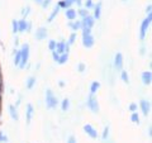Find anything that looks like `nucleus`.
Listing matches in <instances>:
<instances>
[{
	"instance_id": "16",
	"label": "nucleus",
	"mask_w": 152,
	"mask_h": 143,
	"mask_svg": "<svg viewBox=\"0 0 152 143\" xmlns=\"http://www.w3.org/2000/svg\"><path fill=\"white\" fill-rule=\"evenodd\" d=\"M9 114H10V117L13 120H19V115H18V112H17V108L14 105H9Z\"/></svg>"
},
{
	"instance_id": "46",
	"label": "nucleus",
	"mask_w": 152,
	"mask_h": 143,
	"mask_svg": "<svg viewBox=\"0 0 152 143\" xmlns=\"http://www.w3.org/2000/svg\"><path fill=\"white\" fill-rule=\"evenodd\" d=\"M123 1H126V0H123Z\"/></svg>"
},
{
	"instance_id": "5",
	"label": "nucleus",
	"mask_w": 152,
	"mask_h": 143,
	"mask_svg": "<svg viewBox=\"0 0 152 143\" xmlns=\"http://www.w3.org/2000/svg\"><path fill=\"white\" fill-rule=\"evenodd\" d=\"M69 50H70V45L69 43H65V42H57L56 43V48L55 51L57 52L58 55H62V53H69Z\"/></svg>"
},
{
	"instance_id": "41",
	"label": "nucleus",
	"mask_w": 152,
	"mask_h": 143,
	"mask_svg": "<svg viewBox=\"0 0 152 143\" xmlns=\"http://www.w3.org/2000/svg\"><path fill=\"white\" fill-rule=\"evenodd\" d=\"M67 143H76V139H75L74 137H70L69 141H67Z\"/></svg>"
},
{
	"instance_id": "33",
	"label": "nucleus",
	"mask_w": 152,
	"mask_h": 143,
	"mask_svg": "<svg viewBox=\"0 0 152 143\" xmlns=\"http://www.w3.org/2000/svg\"><path fill=\"white\" fill-rule=\"evenodd\" d=\"M108 136H109V127H105L104 128V132H103V139L105 141L108 138Z\"/></svg>"
},
{
	"instance_id": "10",
	"label": "nucleus",
	"mask_w": 152,
	"mask_h": 143,
	"mask_svg": "<svg viewBox=\"0 0 152 143\" xmlns=\"http://www.w3.org/2000/svg\"><path fill=\"white\" fill-rule=\"evenodd\" d=\"M140 107L142 109V113H143V115H148L150 114V110H151V105H150V101L148 100H145V99H142L141 101H140Z\"/></svg>"
},
{
	"instance_id": "14",
	"label": "nucleus",
	"mask_w": 152,
	"mask_h": 143,
	"mask_svg": "<svg viewBox=\"0 0 152 143\" xmlns=\"http://www.w3.org/2000/svg\"><path fill=\"white\" fill-rule=\"evenodd\" d=\"M28 29V22L26 19H22V20H18V32L19 33H24Z\"/></svg>"
},
{
	"instance_id": "6",
	"label": "nucleus",
	"mask_w": 152,
	"mask_h": 143,
	"mask_svg": "<svg viewBox=\"0 0 152 143\" xmlns=\"http://www.w3.org/2000/svg\"><path fill=\"white\" fill-rule=\"evenodd\" d=\"M95 43V38L93 37V34H85L83 36V46L86 47V48H91Z\"/></svg>"
},
{
	"instance_id": "44",
	"label": "nucleus",
	"mask_w": 152,
	"mask_h": 143,
	"mask_svg": "<svg viewBox=\"0 0 152 143\" xmlns=\"http://www.w3.org/2000/svg\"><path fill=\"white\" fill-rule=\"evenodd\" d=\"M58 85H60V86H61V88H64V86H65V82H64V81H62V80H61V81H60V82H58Z\"/></svg>"
},
{
	"instance_id": "4",
	"label": "nucleus",
	"mask_w": 152,
	"mask_h": 143,
	"mask_svg": "<svg viewBox=\"0 0 152 143\" xmlns=\"http://www.w3.org/2000/svg\"><path fill=\"white\" fill-rule=\"evenodd\" d=\"M86 105H88V108L93 113H95V114L99 113V104H98V100H96V98H95L94 95H91V94L89 95L88 101H86Z\"/></svg>"
},
{
	"instance_id": "39",
	"label": "nucleus",
	"mask_w": 152,
	"mask_h": 143,
	"mask_svg": "<svg viewBox=\"0 0 152 143\" xmlns=\"http://www.w3.org/2000/svg\"><path fill=\"white\" fill-rule=\"evenodd\" d=\"M85 7H86V9H90L93 7V3H91V0H86V3H85Z\"/></svg>"
},
{
	"instance_id": "36",
	"label": "nucleus",
	"mask_w": 152,
	"mask_h": 143,
	"mask_svg": "<svg viewBox=\"0 0 152 143\" xmlns=\"http://www.w3.org/2000/svg\"><path fill=\"white\" fill-rule=\"evenodd\" d=\"M58 57H60V55L57 53L56 51H52V58H53V61H56V62H57V60H58Z\"/></svg>"
},
{
	"instance_id": "32",
	"label": "nucleus",
	"mask_w": 152,
	"mask_h": 143,
	"mask_svg": "<svg viewBox=\"0 0 152 143\" xmlns=\"http://www.w3.org/2000/svg\"><path fill=\"white\" fill-rule=\"evenodd\" d=\"M50 4H51V0H42L41 5H42V8H43V9H46V8L50 7Z\"/></svg>"
},
{
	"instance_id": "18",
	"label": "nucleus",
	"mask_w": 152,
	"mask_h": 143,
	"mask_svg": "<svg viewBox=\"0 0 152 143\" xmlns=\"http://www.w3.org/2000/svg\"><path fill=\"white\" fill-rule=\"evenodd\" d=\"M102 14V3H98L94 8V19H99Z\"/></svg>"
},
{
	"instance_id": "2",
	"label": "nucleus",
	"mask_w": 152,
	"mask_h": 143,
	"mask_svg": "<svg viewBox=\"0 0 152 143\" xmlns=\"http://www.w3.org/2000/svg\"><path fill=\"white\" fill-rule=\"evenodd\" d=\"M57 105H58V100H57V98L53 95L52 90L48 89L46 91V107L48 108V109H53Z\"/></svg>"
},
{
	"instance_id": "7",
	"label": "nucleus",
	"mask_w": 152,
	"mask_h": 143,
	"mask_svg": "<svg viewBox=\"0 0 152 143\" xmlns=\"http://www.w3.org/2000/svg\"><path fill=\"white\" fill-rule=\"evenodd\" d=\"M114 67H115L117 71H122L123 69V55L121 52H118L114 56Z\"/></svg>"
},
{
	"instance_id": "38",
	"label": "nucleus",
	"mask_w": 152,
	"mask_h": 143,
	"mask_svg": "<svg viewBox=\"0 0 152 143\" xmlns=\"http://www.w3.org/2000/svg\"><path fill=\"white\" fill-rule=\"evenodd\" d=\"M29 7H27L26 9H23V12H22V14H23V17H27L28 15V14H29Z\"/></svg>"
},
{
	"instance_id": "9",
	"label": "nucleus",
	"mask_w": 152,
	"mask_h": 143,
	"mask_svg": "<svg viewBox=\"0 0 152 143\" xmlns=\"http://www.w3.org/2000/svg\"><path fill=\"white\" fill-rule=\"evenodd\" d=\"M47 36H48V32H47V29L45 27L38 28V29L36 31V34H34L37 41H43V39H46V38H47Z\"/></svg>"
},
{
	"instance_id": "37",
	"label": "nucleus",
	"mask_w": 152,
	"mask_h": 143,
	"mask_svg": "<svg viewBox=\"0 0 152 143\" xmlns=\"http://www.w3.org/2000/svg\"><path fill=\"white\" fill-rule=\"evenodd\" d=\"M129 110L133 113V112H136L137 110V104H134V103H132L131 105H129Z\"/></svg>"
},
{
	"instance_id": "22",
	"label": "nucleus",
	"mask_w": 152,
	"mask_h": 143,
	"mask_svg": "<svg viewBox=\"0 0 152 143\" xmlns=\"http://www.w3.org/2000/svg\"><path fill=\"white\" fill-rule=\"evenodd\" d=\"M70 108V100L66 98L62 100V103H61V109H62V112H67Z\"/></svg>"
},
{
	"instance_id": "19",
	"label": "nucleus",
	"mask_w": 152,
	"mask_h": 143,
	"mask_svg": "<svg viewBox=\"0 0 152 143\" xmlns=\"http://www.w3.org/2000/svg\"><path fill=\"white\" fill-rule=\"evenodd\" d=\"M71 5H72V1H71V0H61L58 3V8H64L65 10L71 8Z\"/></svg>"
},
{
	"instance_id": "26",
	"label": "nucleus",
	"mask_w": 152,
	"mask_h": 143,
	"mask_svg": "<svg viewBox=\"0 0 152 143\" xmlns=\"http://www.w3.org/2000/svg\"><path fill=\"white\" fill-rule=\"evenodd\" d=\"M20 60H22L20 51H17V52H15V57H14V65L19 66V63H20Z\"/></svg>"
},
{
	"instance_id": "35",
	"label": "nucleus",
	"mask_w": 152,
	"mask_h": 143,
	"mask_svg": "<svg viewBox=\"0 0 152 143\" xmlns=\"http://www.w3.org/2000/svg\"><path fill=\"white\" fill-rule=\"evenodd\" d=\"M91 34V28H83V36Z\"/></svg>"
},
{
	"instance_id": "43",
	"label": "nucleus",
	"mask_w": 152,
	"mask_h": 143,
	"mask_svg": "<svg viewBox=\"0 0 152 143\" xmlns=\"http://www.w3.org/2000/svg\"><path fill=\"white\" fill-rule=\"evenodd\" d=\"M151 9H152V7H151V5H148V7H147V9H146V13L151 14Z\"/></svg>"
},
{
	"instance_id": "25",
	"label": "nucleus",
	"mask_w": 152,
	"mask_h": 143,
	"mask_svg": "<svg viewBox=\"0 0 152 143\" xmlns=\"http://www.w3.org/2000/svg\"><path fill=\"white\" fill-rule=\"evenodd\" d=\"M121 77H122V81L124 84H129V76H128L127 71H122V72H121Z\"/></svg>"
},
{
	"instance_id": "1",
	"label": "nucleus",
	"mask_w": 152,
	"mask_h": 143,
	"mask_svg": "<svg viewBox=\"0 0 152 143\" xmlns=\"http://www.w3.org/2000/svg\"><path fill=\"white\" fill-rule=\"evenodd\" d=\"M20 51V56H22V60H20V63H19L18 67L20 69H24L26 65L28 62V60H29V45L28 43H24L22 46V48L19 50Z\"/></svg>"
},
{
	"instance_id": "23",
	"label": "nucleus",
	"mask_w": 152,
	"mask_h": 143,
	"mask_svg": "<svg viewBox=\"0 0 152 143\" xmlns=\"http://www.w3.org/2000/svg\"><path fill=\"white\" fill-rule=\"evenodd\" d=\"M34 85H36V77L31 76V77L27 80V85H26V86H27L28 90H31V89H33V86H34Z\"/></svg>"
},
{
	"instance_id": "34",
	"label": "nucleus",
	"mask_w": 152,
	"mask_h": 143,
	"mask_svg": "<svg viewBox=\"0 0 152 143\" xmlns=\"http://www.w3.org/2000/svg\"><path fill=\"white\" fill-rule=\"evenodd\" d=\"M0 143H8V137L4 136L1 132H0Z\"/></svg>"
},
{
	"instance_id": "17",
	"label": "nucleus",
	"mask_w": 152,
	"mask_h": 143,
	"mask_svg": "<svg viewBox=\"0 0 152 143\" xmlns=\"http://www.w3.org/2000/svg\"><path fill=\"white\" fill-rule=\"evenodd\" d=\"M69 27L71 28L72 31H79V29H81V20H76V22H74V20H71L70 23H69Z\"/></svg>"
},
{
	"instance_id": "20",
	"label": "nucleus",
	"mask_w": 152,
	"mask_h": 143,
	"mask_svg": "<svg viewBox=\"0 0 152 143\" xmlns=\"http://www.w3.org/2000/svg\"><path fill=\"white\" fill-rule=\"evenodd\" d=\"M99 88H100V82H98V81H94V82H91V85H90V94L94 95L99 90Z\"/></svg>"
},
{
	"instance_id": "27",
	"label": "nucleus",
	"mask_w": 152,
	"mask_h": 143,
	"mask_svg": "<svg viewBox=\"0 0 152 143\" xmlns=\"http://www.w3.org/2000/svg\"><path fill=\"white\" fill-rule=\"evenodd\" d=\"M131 120L133 123H136V124H140V115L137 114L136 112H133L132 113V115H131Z\"/></svg>"
},
{
	"instance_id": "42",
	"label": "nucleus",
	"mask_w": 152,
	"mask_h": 143,
	"mask_svg": "<svg viewBox=\"0 0 152 143\" xmlns=\"http://www.w3.org/2000/svg\"><path fill=\"white\" fill-rule=\"evenodd\" d=\"M72 3H76L77 5H81V0H71Z\"/></svg>"
},
{
	"instance_id": "24",
	"label": "nucleus",
	"mask_w": 152,
	"mask_h": 143,
	"mask_svg": "<svg viewBox=\"0 0 152 143\" xmlns=\"http://www.w3.org/2000/svg\"><path fill=\"white\" fill-rule=\"evenodd\" d=\"M58 12H60V8H58V7H56V8H55V10L51 13V15L48 17V19H47V22H48V23L53 22V19L56 18V15H57V14H58Z\"/></svg>"
},
{
	"instance_id": "31",
	"label": "nucleus",
	"mask_w": 152,
	"mask_h": 143,
	"mask_svg": "<svg viewBox=\"0 0 152 143\" xmlns=\"http://www.w3.org/2000/svg\"><path fill=\"white\" fill-rule=\"evenodd\" d=\"M75 41H76V33H72V34L70 36V38H69V42H67V43L71 46V45L75 43Z\"/></svg>"
},
{
	"instance_id": "11",
	"label": "nucleus",
	"mask_w": 152,
	"mask_h": 143,
	"mask_svg": "<svg viewBox=\"0 0 152 143\" xmlns=\"http://www.w3.org/2000/svg\"><path fill=\"white\" fill-rule=\"evenodd\" d=\"M84 132L86 133V134L89 136V137H91V138H98V132L94 129V127L93 125H90V124H85L84 125Z\"/></svg>"
},
{
	"instance_id": "29",
	"label": "nucleus",
	"mask_w": 152,
	"mask_h": 143,
	"mask_svg": "<svg viewBox=\"0 0 152 143\" xmlns=\"http://www.w3.org/2000/svg\"><path fill=\"white\" fill-rule=\"evenodd\" d=\"M55 48H56V41L51 39V41L48 42V50L52 52V51H55Z\"/></svg>"
},
{
	"instance_id": "28",
	"label": "nucleus",
	"mask_w": 152,
	"mask_h": 143,
	"mask_svg": "<svg viewBox=\"0 0 152 143\" xmlns=\"http://www.w3.org/2000/svg\"><path fill=\"white\" fill-rule=\"evenodd\" d=\"M12 27H13V33L15 34V33H18V20H12Z\"/></svg>"
},
{
	"instance_id": "30",
	"label": "nucleus",
	"mask_w": 152,
	"mask_h": 143,
	"mask_svg": "<svg viewBox=\"0 0 152 143\" xmlns=\"http://www.w3.org/2000/svg\"><path fill=\"white\" fill-rule=\"evenodd\" d=\"M77 14H79V15L81 17V18H84V17H86L89 13H88V9H79Z\"/></svg>"
},
{
	"instance_id": "45",
	"label": "nucleus",
	"mask_w": 152,
	"mask_h": 143,
	"mask_svg": "<svg viewBox=\"0 0 152 143\" xmlns=\"http://www.w3.org/2000/svg\"><path fill=\"white\" fill-rule=\"evenodd\" d=\"M34 1L38 3V4H41V3H42V0H34Z\"/></svg>"
},
{
	"instance_id": "3",
	"label": "nucleus",
	"mask_w": 152,
	"mask_h": 143,
	"mask_svg": "<svg viewBox=\"0 0 152 143\" xmlns=\"http://www.w3.org/2000/svg\"><path fill=\"white\" fill-rule=\"evenodd\" d=\"M151 20H152V15H151V14L147 15V18L145 19V20H142V23H141V29H140V38H141V41L145 39L147 29H148V27L151 24Z\"/></svg>"
},
{
	"instance_id": "15",
	"label": "nucleus",
	"mask_w": 152,
	"mask_h": 143,
	"mask_svg": "<svg viewBox=\"0 0 152 143\" xmlns=\"http://www.w3.org/2000/svg\"><path fill=\"white\" fill-rule=\"evenodd\" d=\"M65 14H66V18H67L70 22H71V20H74V19H76V15H77V13H76V10H75V9H72V8L66 9Z\"/></svg>"
},
{
	"instance_id": "21",
	"label": "nucleus",
	"mask_w": 152,
	"mask_h": 143,
	"mask_svg": "<svg viewBox=\"0 0 152 143\" xmlns=\"http://www.w3.org/2000/svg\"><path fill=\"white\" fill-rule=\"evenodd\" d=\"M67 61H69V53H62V55H60L58 60H57V63L58 65H65Z\"/></svg>"
},
{
	"instance_id": "40",
	"label": "nucleus",
	"mask_w": 152,
	"mask_h": 143,
	"mask_svg": "<svg viewBox=\"0 0 152 143\" xmlns=\"http://www.w3.org/2000/svg\"><path fill=\"white\" fill-rule=\"evenodd\" d=\"M77 69H79L80 72H84V71H85V65H84V63H80Z\"/></svg>"
},
{
	"instance_id": "8",
	"label": "nucleus",
	"mask_w": 152,
	"mask_h": 143,
	"mask_svg": "<svg viewBox=\"0 0 152 143\" xmlns=\"http://www.w3.org/2000/svg\"><path fill=\"white\" fill-rule=\"evenodd\" d=\"M95 24V19H94V17H91V15H88L86 17H84L83 18V20H81V28H93V26Z\"/></svg>"
},
{
	"instance_id": "12",
	"label": "nucleus",
	"mask_w": 152,
	"mask_h": 143,
	"mask_svg": "<svg viewBox=\"0 0 152 143\" xmlns=\"http://www.w3.org/2000/svg\"><path fill=\"white\" fill-rule=\"evenodd\" d=\"M142 82L145 85H150L151 81H152V74L151 71H145V72H142Z\"/></svg>"
},
{
	"instance_id": "13",
	"label": "nucleus",
	"mask_w": 152,
	"mask_h": 143,
	"mask_svg": "<svg viewBox=\"0 0 152 143\" xmlns=\"http://www.w3.org/2000/svg\"><path fill=\"white\" fill-rule=\"evenodd\" d=\"M33 113H34V109H33L32 104H28L27 105V112H26V115H27V124H31L32 122V117H33Z\"/></svg>"
}]
</instances>
